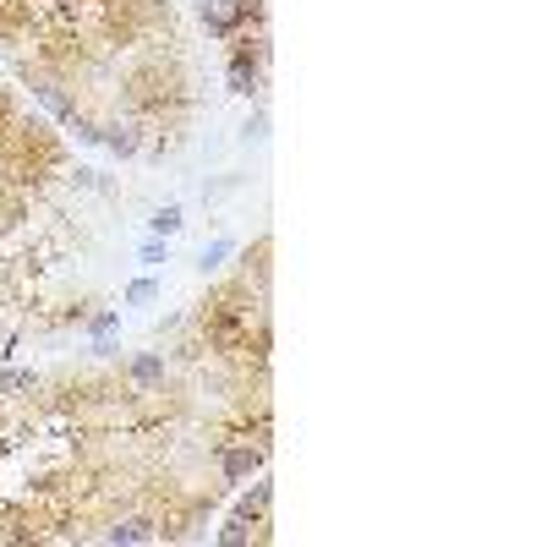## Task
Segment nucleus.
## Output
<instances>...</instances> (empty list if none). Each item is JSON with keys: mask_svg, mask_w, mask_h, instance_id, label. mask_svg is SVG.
Returning a JSON list of instances; mask_svg holds the SVG:
<instances>
[{"mask_svg": "<svg viewBox=\"0 0 547 547\" xmlns=\"http://www.w3.org/2000/svg\"><path fill=\"white\" fill-rule=\"evenodd\" d=\"M225 258H230V241H214V247H203V263H197V269L208 274V269H219Z\"/></svg>", "mask_w": 547, "mask_h": 547, "instance_id": "nucleus-6", "label": "nucleus"}, {"mask_svg": "<svg viewBox=\"0 0 547 547\" xmlns=\"http://www.w3.org/2000/svg\"><path fill=\"white\" fill-rule=\"evenodd\" d=\"M154 537H159L154 520H143V515H137V520H121V526L110 531V542H154Z\"/></svg>", "mask_w": 547, "mask_h": 547, "instance_id": "nucleus-2", "label": "nucleus"}, {"mask_svg": "<svg viewBox=\"0 0 547 547\" xmlns=\"http://www.w3.org/2000/svg\"><path fill=\"white\" fill-rule=\"evenodd\" d=\"M28 389H39L33 372H0V394H28Z\"/></svg>", "mask_w": 547, "mask_h": 547, "instance_id": "nucleus-4", "label": "nucleus"}, {"mask_svg": "<svg viewBox=\"0 0 547 547\" xmlns=\"http://www.w3.org/2000/svg\"><path fill=\"white\" fill-rule=\"evenodd\" d=\"M126 296H132V301H154V279H137V285L126 290Z\"/></svg>", "mask_w": 547, "mask_h": 547, "instance_id": "nucleus-7", "label": "nucleus"}, {"mask_svg": "<svg viewBox=\"0 0 547 547\" xmlns=\"http://www.w3.org/2000/svg\"><path fill=\"white\" fill-rule=\"evenodd\" d=\"M230 83H236V93H252L258 88V66H247V55H236L230 61Z\"/></svg>", "mask_w": 547, "mask_h": 547, "instance_id": "nucleus-3", "label": "nucleus"}, {"mask_svg": "<svg viewBox=\"0 0 547 547\" xmlns=\"http://www.w3.org/2000/svg\"><path fill=\"white\" fill-rule=\"evenodd\" d=\"M148 225H154V236H176L186 219H181V208H159V214L148 219Z\"/></svg>", "mask_w": 547, "mask_h": 547, "instance_id": "nucleus-5", "label": "nucleus"}, {"mask_svg": "<svg viewBox=\"0 0 547 547\" xmlns=\"http://www.w3.org/2000/svg\"><path fill=\"white\" fill-rule=\"evenodd\" d=\"M219 465H225L230 482H241V476H252V471L263 465V449H225V455H219Z\"/></svg>", "mask_w": 547, "mask_h": 547, "instance_id": "nucleus-1", "label": "nucleus"}]
</instances>
